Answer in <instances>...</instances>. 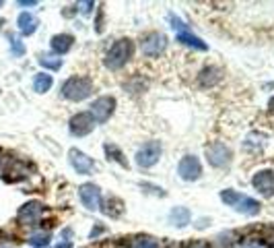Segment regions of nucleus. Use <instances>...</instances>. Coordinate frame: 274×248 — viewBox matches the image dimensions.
<instances>
[{"mask_svg":"<svg viewBox=\"0 0 274 248\" xmlns=\"http://www.w3.org/2000/svg\"><path fill=\"white\" fill-rule=\"evenodd\" d=\"M74 46V37L70 33H58V35H54L49 39V48H52V52L56 54V56H64L68 54L70 50Z\"/></svg>","mask_w":274,"mask_h":248,"instance_id":"obj_14","label":"nucleus"},{"mask_svg":"<svg viewBox=\"0 0 274 248\" xmlns=\"http://www.w3.org/2000/svg\"><path fill=\"white\" fill-rule=\"evenodd\" d=\"M190 248H208V246H206V244H202V242H196V244H192Z\"/></svg>","mask_w":274,"mask_h":248,"instance_id":"obj_34","label":"nucleus"},{"mask_svg":"<svg viewBox=\"0 0 274 248\" xmlns=\"http://www.w3.org/2000/svg\"><path fill=\"white\" fill-rule=\"evenodd\" d=\"M58 248H70V242H68V240L62 242V244H58Z\"/></svg>","mask_w":274,"mask_h":248,"instance_id":"obj_35","label":"nucleus"},{"mask_svg":"<svg viewBox=\"0 0 274 248\" xmlns=\"http://www.w3.org/2000/svg\"><path fill=\"white\" fill-rule=\"evenodd\" d=\"M161 151H163V149H161V143L159 141H148V143H144L138 151H136V164L140 168H153L159 162Z\"/></svg>","mask_w":274,"mask_h":248,"instance_id":"obj_7","label":"nucleus"},{"mask_svg":"<svg viewBox=\"0 0 274 248\" xmlns=\"http://www.w3.org/2000/svg\"><path fill=\"white\" fill-rule=\"evenodd\" d=\"M235 244V234L233 232H223L212 240V248H233Z\"/></svg>","mask_w":274,"mask_h":248,"instance_id":"obj_23","label":"nucleus"},{"mask_svg":"<svg viewBox=\"0 0 274 248\" xmlns=\"http://www.w3.org/2000/svg\"><path fill=\"white\" fill-rule=\"evenodd\" d=\"M68 160H70V166L77 170V174L89 176L95 170V162L87 153H83L81 149H70V151H68Z\"/></svg>","mask_w":274,"mask_h":248,"instance_id":"obj_13","label":"nucleus"},{"mask_svg":"<svg viewBox=\"0 0 274 248\" xmlns=\"http://www.w3.org/2000/svg\"><path fill=\"white\" fill-rule=\"evenodd\" d=\"M169 23H171V27H173V29H178V33H184V31H188L186 23H184L180 17H176V15H169Z\"/></svg>","mask_w":274,"mask_h":248,"instance_id":"obj_27","label":"nucleus"},{"mask_svg":"<svg viewBox=\"0 0 274 248\" xmlns=\"http://www.w3.org/2000/svg\"><path fill=\"white\" fill-rule=\"evenodd\" d=\"M11 46H13V54H15V56H21V54L25 52V46H23L15 35H11Z\"/></svg>","mask_w":274,"mask_h":248,"instance_id":"obj_28","label":"nucleus"},{"mask_svg":"<svg viewBox=\"0 0 274 248\" xmlns=\"http://www.w3.org/2000/svg\"><path fill=\"white\" fill-rule=\"evenodd\" d=\"M252 186L266 198L274 196V170H260L252 178Z\"/></svg>","mask_w":274,"mask_h":248,"instance_id":"obj_11","label":"nucleus"},{"mask_svg":"<svg viewBox=\"0 0 274 248\" xmlns=\"http://www.w3.org/2000/svg\"><path fill=\"white\" fill-rule=\"evenodd\" d=\"M60 93L68 102H83L93 93V81L89 77H70L64 81Z\"/></svg>","mask_w":274,"mask_h":248,"instance_id":"obj_3","label":"nucleus"},{"mask_svg":"<svg viewBox=\"0 0 274 248\" xmlns=\"http://www.w3.org/2000/svg\"><path fill=\"white\" fill-rule=\"evenodd\" d=\"M41 213H43V203H39V201H29V203H25V205L19 209L17 219H19V223H23V226H37Z\"/></svg>","mask_w":274,"mask_h":248,"instance_id":"obj_12","label":"nucleus"},{"mask_svg":"<svg viewBox=\"0 0 274 248\" xmlns=\"http://www.w3.org/2000/svg\"><path fill=\"white\" fill-rule=\"evenodd\" d=\"M101 213L109 215V217H120L124 213V201L118 198V196H114V194H109L103 201V205H101Z\"/></svg>","mask_w":274,"mask_h":248,"instance_id":"obj_16","label":"nucleus"},{"mask_svg":"<svg viewBox=\"0 0 274 248\" xmlns=\"http://www.w3.org/2000/svg\"><path fill=\"white\" fill-rule=\"evenodd\" d=\"M95 124H97V122L93 120V116H91L89 112H79V114H74V116L70 118L68 130H70L72 137H87L89 132H93Z\"/></svg>","mask_w":274,"mask_h":248,"instance_id":"obj_10","label":"nucleus"},{"mask_svg":"<svg viewBox=\"0 0 274 248\" xmlns=\"http://www.w3.org/2000/svg\"><path fill=\"white\" fill-rule=\"evenodd\" d=\"M103 232V226H97L93 232H91V238H97V234H101Z\"/></svg>","mask_w":274,"mask_h":248,"instance_id":"obj_32","label":"nucleus"},{"mask_svg":"<svg viewBox=\"0 0 274 248\" xmlns=\"http://www.w3.org/2000/svg\"><path fill=\"white\" fill-rule=\"evenodd\" d=\"M114 112H116V97H112V95H101V97H97L95 102L91 104V110H89V114L93 116V120H95L97 124L107 122L109 118H112Z\"/></svg>","mask_w":274,"mask_h":248,"instance_id":"obj_5","label":"nucleus"},{"mask_svg":"<svg viewBox=\"0 0 274 248\" xmlns=\"http://www.w3.org/2000/svg\"><path fill=\"white\" fill-rule=\"evenodd\" d=\"M132 54H134L132 39L122 37V39H116L112 46H109V50L105 52V60L103 62H105V66L109 71H120V69H124L130 62Z\"/></svg>","mask_w":274,"mask_h":248,"instance_id":"obj_1","label":"nucleus"},{"mask_svg":"<svg viewBox=\"0 0 274 248\" xmlns=\"http://www.w3.org/2000/svg\"><path fill=\"white\" fill-rule=\"evenodd\" d=\"M130 248H161V244L153 236H136V238H132Z\"/></svg>","mask_w":274,"mask_h":248,"instance_id":"obj_22","label":"nucleus"},{"mask_svg":"<svg viewBox=\"0 0 274 248\" xmlns=\"http://www.w3.org/2000/svg\"><path fill=\"white\" fill-rule=\"evenodd\" d=\"M256 240H262L266 246L274 248V223H266L258 230V238Z\"/></svg>","mask_w":274,"mask_h":248,"instance_id":"obj_24","label":"nucleus"},{"mask_svg":"<svg viewBox=\"0 0 274 248\" xmlns=\"http://www.w3.org/2000/svg\"><path fill=\"white\" fill-rule=\"evenodd\" d=\"M17 25H19V31L23 35H31V33H35L39 21H37V17L33 13H21L19 19H17Z\"/></svg>","mask_w":274,"mask_h":248,"instance_id":"obj_17","label":"nucleus"},{"mask_svg":"<svg viewBox=\"0 0 274 248\" xmlns=\"http://www.w3.org/2000/svg\"><path fill=\"white\" fill-rule=\"evenodd\" d=\"M206 160L212 168H218V170H225L231 166L233 162V151L229 149V145L225 143H212L206 147Z\"/></svg>","mask_w":274,"mask_h":248,"instance_id":"obj_4","label":"nucleus"},{"mask_svg":"<svg viewBox=\"0 0 274 248\" xmlns=\"http://www.w3.org/2000/svg\"><path fill=\"white\" fill-rule=\"evenodd\" d=\"M178 174L186 182H196L202 176V166L196 155H184L178 164Z\"/></svg>","mask_w":274,"mask_h":248,"instance_id":"obj_8","label":"nucleus"},{"mask_svg":"<svg viewBox=\"0 0 274 248\" xmlns=\"http://www.w3.org/2000/svg\"><path fill=\"white\" fill-rule=\"evenodd\" d=\"M178 41L180 43H184V46H190V48H194V50H200V52H204V50L208 48L198 35H194V33H190V31H184V33H178Z\"/></svg>","mask_w":274,"mask_h":248,"instance_id":"obj_20","label":"nucleus"},{"mask_svg":"<svg viewBox=\"0 0 274 248\" xmlns=\"http://www.w3.org/2000/svg\"><path fill=\"white\" fill-rule=\"evenodd\" d=\"M241 248H258V244H254V246H250V244H245V246H241Z\"/></svg>","mask_w":274,"mask_h":248,"instance_id":"obj_36","label":"nucleus"},{"mask_svg":"<svg viewBox=\"0 0 274 248\" xmlns=\"http://www.w3.org/2000/svg\"><path fill=\"white\" fill-rule=\"evenodd\" d=\"M268 110H270V114H274V97H270V102H268Z\"/></svg>","mask_w":274,"mask_h":248,"instance_id":"obj_33","label":"nucleus"},{"mask_svg":"<svg viewBox=\"0 0 274 248\" xmlns=\"http://www.w3.org/2000/svg\"><path fill=\"white\" fill-rule=\"evenodd\" d=\"M35 0H19V7H35Z\"/></svg>","mask_w":274,"mask_h":248,"instance_id":"obj_31","label":"nucleus"},{"mask_svg":"<svg viewBox=\"0 0 274 248\" xmlns=\"http://www.w3.org/2000/svg\"><path fill=\"white\" fill-rule=\"evenodd\" d=\"M140 186H142V188H151L148 192H153V194H159V196H165V190H163L161 186H153V184H146V182H142Z\"/></svg>","mask_w":274,"mask_h":248,"instance_id":"obj_29","label":"nucleus"},{"mask_svg":"<svg viewBox=\"0 0 274 248\" xmlns=\"http://www.w3.org/2000/svg\"><path fill=\"white\" fill-rule=\"evenodd\" d=\"M79 7H81V13L89 15V13H91V9L95 7V3H79Z\"/></svg>","mask_w":274,"mask_h":248,"instance_id":"obj_30","label":"nucleus"},{"mask_svg":"<svg viewBox=\"0 0 274 248\" xmlns=\"http://www.w3.org/2000/svg\"><path fill=\"white\" fill-rule=\"evenodd\" d=\"M165 48H167V37L163 33H159V31H151L140 39V50H142V54L146 58L161 56L163 52H165Z\"/></svg>","mask_w":274,"mask_h":248,"instance_id":"obj_6","label":"nucleus"},{"mask_svg":"<svg viewBox=\"0 0 274 248\" xmlns=\"http://www.w3.org/2000/svg\"><path fill=\"white\" fill-rule=\"evenodd\" d=\"M39 64L43 69H49V71H60L62 69V58L60 56H47V54H43V56H39Z\"/></svg>","mask_w":274,"mask_h":248,"instance_id":"obj_25","label":"nucleus"},{"mask_svg":"<svg viewBox=\"0 0 274 248\" xmlns=\"http://www.w3.org/2000/svg\"><path fill=\"white\" fill-rule=\"evenodd\" d=\"M49 234L45 232V234H33L31 238H29V244L31 246H35V248H45L47 244H49Z\"/></svg>","mask_w":274,"mask_h":248,"instance_id":"obj_26","label":"nucleus"},{"mask_svg":"<svg viewBox=\"0 0 274 248\" xmlns=\"http://www.w3.org/2000/svg\"><path fill=\"white\" fill-rule=\"evenodd\" d=\"M221 79H223V71L218 66H204L200 71V75H198L200 87H214Z\"/></svg>","mask_w":274,"mask_h":248,"instance_id":"obj_15","label":"nucleus"},{"mask_svg":"<svg viewBox=\"0 0 274 248\" xmlns=\"http://www.w3.org/2000/svg\"><path fill=\"white\" fill-rule=\"evenodd\" d=\"M221 201L227 207H233L237 213H243V215H258L260 209H262V205L256 201V198H252L247 194H241L233 188L221 190Z\"/></svg>","mask_w":274,"mask_h":248,"instance_id":"obj_2","label":"nucleus"},{"mask_svg":"<svg viewBox=\"0 0 274 248\" xmlns=\"http://www.w3.org/2000/svg\"><path fill=\"white\" fill-rule=\"evenodd\" d=\"M52 85H54V79H52V75H47V73H39V75H35V79H33V91H37V93L49 91Z\"/></svg>","mask_w":274,"mask_h":248,"instance_id":"obj_21","label":"nucleus"},{"mask_svg":"<svg viewBox=\"0 0 274 248\" xmlns=\"http://www.w3.org/2000/svg\"><path fill=\"white\" fill-rule=\"evenodd\" d=\"M0 7H3V3H0Z\"/></svg>","mask_w":274,"mask_h":248,"instance_id":"obj_37","label":"nucleus"},{"mask_svg":"<svg viewBox=\"0 0 274 248\" xmlns=\"http://www.w3.org/2000/svg\"><path fill=\"white\" fill-rule=\"evenodd\" d=\"M190 211L186 207H176L169 211V223L176 226V228H186L190 223Z\"/></svg>","mask_w":274,"mask_h":248,"instance_id":"obj_19","label":"nucleus"},{"mask_svg":"<svg viewBox=\"0 0 274 248\" xmlns=\"http://www.w3.org/2000/svg\"><path fill=\"white\" fill-rule=\"evenodd\" d=\"M79 196H81V203L85 205V209H89V211H97L101 207V188L93 182L81 184Z\"/></svg>","mask_w":274,"mask_h":248,"instance_id":"obj_9","label":"nucleus"},{"mask_svg":"<svg viewBox=\"0 0 274 248\" xmlns=\"http://www.w3.org/2000/svg\"><path fill=\"white\" fill-rule=\"evenodd\" d=\"M103 151H105L107 160H112V162H116V164H120L122 168L128 170V160L124 157L122 149H120L118 145H114V143H105V145H103Z\"/></svg>","mask_w":274,"mask_h":248,"instance_id":"obj_18","label":"nucleus"}]
</instances>
